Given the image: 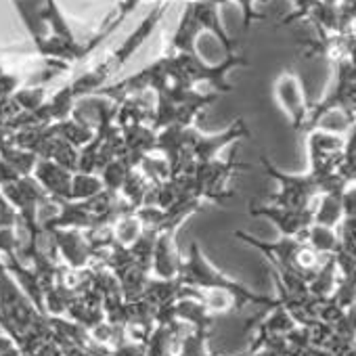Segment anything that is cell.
<instances>
[{
    "mask_svg": "<svg viewBox=\"0 0 356 356\" xmlns=\"http://www.w3.org/2000/svg\"><path fill=\"white\" fill-rule=\"evenodd\" d=\"M183 256L176 243V231H161L155 241L151 275L157 279H176L183 266Z\"/></svg>",
    "mask_w": 356,
    "mask_h": 356,
    "instance_id": "6",
    "label": "cell"
},
{
    "mask_svg": "<svg viewBox=\"0 0 356 356\" xmlns=\"http://www.w3.org/2000/svg\"><path fill=\"white\" fill-rule=\"evenodd\" d=\"M200 300L204 302L206 310L212 316L218 314H229V312H237L243 306L239 304L237 296L227 291V289H200Z\"/></svg>",
    "mask_w": 356,
    "mask_h": 356,
    "instance_id": "14",
    "label": "cell"
},
{
    "mask_svg": "<svg viewBox=\"0 0 356 356\" xmlns=\"http://www.w3.org/2000/svg\"><path fill=\"white\" fill-rule=\"evenodd\" d=\"M243 356H248V350H245V352H243Z\"/></svg>",
    "mask_w": 356,
    "mask_h": 356,
    "instance_id": "25",
    "label": "cell"
},
{
    "mask_svg": "<svg viewBox=\"0 0 356 356\" xmlns=\"http://www.w3.org/2000/svg\"><path fill=\"white\" fill-rule=\"evenodd\" d=\"M130 170H134V168H130L124 157H118L109 165H105V170L99 176H101V181H103L107 191L120 193V189H122V185L126 181V176L130 174Z\"/></svg>",
    "mask_w": 356,
    "mask_h": 356,
    "instance_id": "20",
    "label": "cell"
},
{
    "mask_svg": "<svg viewBox=\"0 0 356 356\" xmlns=\"http://www.w3.org/2000/svg\"><path fill=\"white\" fill-rule=\"evenodd\" d=\"M174 316L178 321L187 323L193 329H204V331H212V325H214V318H216V316H212L206 310L204 302L200 298H193V296L176 300V304H174Z\"/></svg>",
    "mask_w": 356,
    "mask_h": 356,
    "instance_id": "9",
    "label": "cell"
},
{
    "mask_svg": "<svg viewBox=\"0 0 356 356\" xmlns=\"http://www.w3.org/2000/svg\"><path fill=\"white\" fill-rule=\"evenodd\" d=\"M245 352V350H243ZM243 352H235V354H220V356H243Z\"/></svg>",
    "mask_w": 356,
    "mask_h": 356,
    "instance_id": "24",
    "label": "cell"
},
{
    "mask_svg": "<svg viewBox=\"0 0 356 356\" xmlns=\"http://www.w3.org/2000/svg\"><path fill=\"white\" fill-rule=\"evenodd\" d=\"M343 220L341 193H323L312 206V222L329 229H337Z\"/></svg>",
    "mask_w": 356,
    "mask_h": 356,
    "instance_id": "11",
    "label": "cell"
},
{
    "mask_svg": "<svg viewBox=\"0 0 356 356\" xmlns=\"http://www.w3.org/2000/svg\"><path fill=\"white\" fill-rule=\"evenodd\" d=\"M183 283L181 279H157L151 275L147 287H145V293L143 298H147L155 308H161V306H170L174 304L176 300H181L183 296Z\"/></svg>",
    "mask_w": 356,
    "mask_h": 356,
    "instance_id": "10",
    "label": "cell"
},
{
    "mask_svg": "<svg viewBox=\"0 0 356 356\" xmlns=\"http://www.w3.org/2000/svg\"><path fill=\"white\" fill-rule=\"evenodd\" d=\"M275 97H277V103L281 105V109L289 115L293 128L296 130L306 128L310 109L306 105L302 82H300V78L296 74L285 72V74H281L277 78V82H275Z\"/></svg>",
    "mask_w": 356,
    "mask_h": 356,
    "instance_id": "5",
    "label": "cell"
},
{
    "mask_svg": "<svg viewBox=\"0 0 356 356\" xmlns=\"http://www.w3.org/2000/svg\"><path fill=\"white\" fill-rule=\"evenodd\" d=\"M138 170L151 185H159V183L168 181V178L172 176L168 159L163 155H155V153L145 155L140 159V163H138Z\"/></svg>",
    "mask_w": 356,
    "mask_h": 356,
    "instance_id": "18",
    "label": "cell"
},
{
    "mask_svg": "<svg viewBox=\"0 0 356 356\" xmlns=\"http://www.w3.org/2000/svg\"><path fill=\"white\" fill-rule=\"evenodd\" d=\"M151 187H153V185L140 174V170L134 168V170H130V174L126 176V181H124V185H122V189H120V195H122L134 210H138V208L145 206Z\"/></svg>",
    "mask_w": 356,
    "mask_h": 356,
    "instance_id": "15",
    "label": "cell"
},
{
    "mask_svg": "<svg viewBox=\"0 0 356 356\" xmlns=\"http://www.w3.org/2000/svg\"><path fill=\"white\" fill-rule=\"evenodd\" d=\"M212 331H204V329H189V333L181 339L176 350V356H214L208 348V339H210Z\"/></svg>",
    "mask_w": 356,
    "mask_h": 356,
    "instance_id": "17",
    "label": "cell"
},
{
    "mask_svg": "<svg viewBox=\"0 0 356 356\" xmlns=\"http://www.w3.org/2000/svg\"><path fill=\"white\" fill-rule=\"evenodd\" d=\"M260 163L264 168V174L279 185V191L270 197L268 204L289 208V210H308L314 206L316 197L321 195L318 183L314 178L304 172V174H287L279 170L268 157H260Z\"/></svg>",
    "mask_w": 356,
    "mask_h": 356,
    "instance_id": "3",
    "label": "cell"
},
{
    "mask_svg": "<svg viewBox=\"0 0 356 356\" xmlns=\"http://www.w3.org/2000/svg\"><path fill=\"white\" fill-rule=\"evenodd\" d=\"M105 191V185L101 181L99 174H84V172H76L72 178V193H70V202H84L90 197H97L99 193Z\"/></svg>",
    "mask_w": 356,
    "mask_h": 356,
    "instance_id": "16",
    "label": "cell"
},
{
    "mask_svg": "<svg viewBox=\"0 0 356 356\" xmlns=\"http://www.w3.org/2000/svg\"><path fill=\"white\" fill-rule=\"evenodd\" d=\"M122 157L128 161L130 168H138L140 159L157 149V130L147 124H132L122 128Z\"/></svg>",
    "mask_w": 356,
    "mask_h": 356,
    "instance_id": "7",
    "label": "cell"
},
{
    "mask_svg": "<svg viewBox=\"0 0 356 356\" xmlns=\"http://www.w3.org/2000/svg\"><path fill=\"white\" fill-rule=\"evenodd\" d=\"M293 327H298V323L293 321V316L281 306L277 304L275 308L268 310V314L256 323V335H287Z\"/></svg>",
    "mask_w": 356,
    "mask_h": 356,
    "instance_id": "12",
    "label": "cell"
},
{
    "mask_svg": "<svg viewBox=\"0 0 356 356\" xmlns=\"http://www.w3.org/2000/svg\"><path fill=\"white\" fill-rule=\"evenodd\" d=\"M13 337L7 333V331H0V354H5L9 348H13Z\"/></svg>",
    "mask_w": 356,
    "mask_h": 356,
    "instance_id": "23",
    "label": "cell"
},
{
    "mask_svg": "<svg viewBox=\"0 0 356 356\" xmlns=\"http://www.w3.org/2000/svg\"><path fill=\"white\" fill-rule=\"evenodd\" d=\"M248 212L254 218L270 220L277 227V231L281 233V237L302 239L306 229L312 225V208H308V210H289V208H281V206H273V204H256V202H252L248 206Z\"/></svg>",
    "mask_w": 356,
    "mask_h": 356,
    "instance_id": "4",
    "label": "cell"
},
{
    "mask_svg": "<svg viewBox=\"0 0 356 356\" xmlns=\"http://www.w3.org/2000/svg\"><path fill=\"white\" fill-rule=\"evenodd\" d=\"M250 165L248 163H241L237 161L235 157L231 159H222V157H216V159H210V161H204V163H195L189 172L191 176V183H193V189H195V195L202 200V202H225V200H231L235 195V191L229 189V183L231 178L241 172V170H248Z\"/></svg>",
    "mask_w": 356,
    "mask_h": 356,
    "instance_id": "2",
    "label": "cell"
},
{
    "mask_svg": "<svg viewBox=\"0 0 356 356\" xmlns=\"http://www.w3.org/2000/svg\"><path fill=\"white\" fill-rule=\"evenodd\" d=\"M143 231H145V227H143V222H140V218H138L136 212L122 216L113 225V237H115V241L120 245H126V248H130L143 235Z\"/></svg>",
    "mask_w": 356,
    "mask_h": 356,
    "instance_id": "19",
    "label": "cell"
},
{
    "mask_svg": "<svg viewBox=\"0 0 356 356\" xmlns=\"http://www.w3.org/2000/svg\"><path fill=\"white\" fill-rule=\"evenodd\" d=\"M178 279H181L183 285L193 287V289H227V291L237 296V300H239V304L243 308L248 304H258V306H264V308H275L279 304L277 298L254 293L252 289H248L239 281H235V279L227 277L222 270H218L204 256L197 241H193L191 248H189V254L183 256V266H181V273H178Z\"/></svg>",
    "mask_w": 356,
    "mask_h": 356,
    "instance_id": "1",
    "label": "cell"
},
{
    "mask_svg": "<svg viewBox=\"0 0 356 356\" xmlns=\"http://www.w3.org/2000/svg\"><path fill=\"white\" fill-rule=\"evenodd\" d=\"M341 206H343V218H356V183L343 189Z\"/></svg>",
    "mask_w": 356,
    "mask_h": 356,
    "instance_id": "22",
    "label": "cell"
},
{
    "mask_svg": "<svg viewBox=\"0 0 356 356\" xmlns=\"http://www.w3.org/2000/svg\"><path fill=\"white\" fill-rule=\"evenodd\" d=\"M304 243H308L314 252L323 254V256H333L339 248V235L337 229H329V227H321V225H310L302 237Z\"/></svg>",
    "mask_w": 356,
    "mask_h": 356,
    "instance_id": "13",
    "label": "cell"
},
{
    "mask_svg": "<svg viewBox=\"0 0 356 356\" xmlns=\"http://www.w3.org/2000/svg\"><path fill=\"white\" fill-rule=\"evenodd\" d=\"M36 176L44 189H49L55 200H67L70 202V193H72V170L55 163V161H42L36 168Z\"/></svg>",
    "mask_w": 356,
    "mask_h": 356,
    "instance_id": "8",
    "label": "cell"
},
{
    "mask_svg": "<svg viewBox=\"0 0 356 356\" xmlns=\"http://www.w3.org/2000/svg\"><path fill=\"white\" fill-rule=\"evenodd\" d=\"M111 356H149L147 354V346L132 341V339H124L122 343H118L115 348H111Z\"/></svg>",
    "mask_w": 356,
    "mask_h": 356,
    "instance_id": "21",
    "label": "cell"
}]
</instances>
